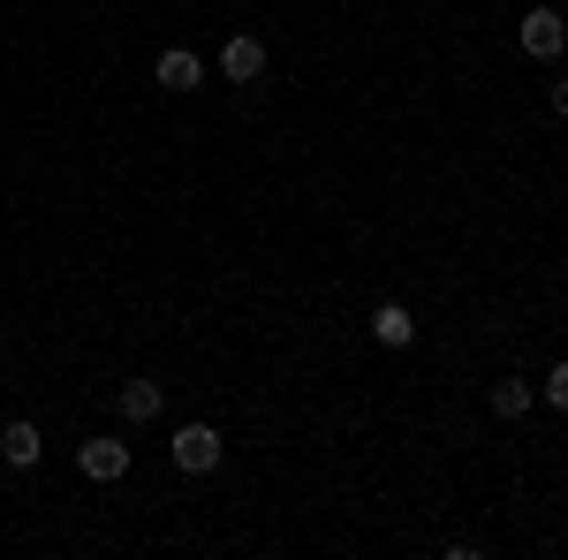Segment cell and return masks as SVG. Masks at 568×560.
<instances>
[{
  "instance_id": "obj_1",
  "label": "cell",
  "mask_w": 568,
  "mask_h": 560,
  "mask_svg": "<svg viewBox=\"0 0 568 560\" xmlns=\"http://www.w3.org/2000/svg\"><path fill=\"white\" fill-rule=\"evenodd\" d=\"M168 455H175L182 477H205V470H220V431H213V425H182Z\"/></svg>"
},
{
  "instance_id": "obj_2",
  "label": "cell",
  "mask_w": 568,
  "mask_h": 560,
  "mask_svg": "<svg viewBox=\"0 0 568 560\" xmlns=\"http://www.w3.org/2000/svg\"><path fill=\"white\" fill-rule=\"evenodd\" d=\"M516 39H524V53H530V61H554V53L568 45V23L554 16V8H530V16H524V31H516Z\"/></svg>"
},
{
  "instance_id": "obj_3",
  "label": "cell",
  "mask_w": 568,
  "mask_h": 560,
  "mask_svg": "<svg viewBox=\"0 0 568 560\" xmlns=\"http://www.w3.org/2000/svg\"><path fill=\"white\" fill-rule=\"evenodd\" d=\"M220 77H227V84H258L265 77V45L251 39V31H235V39L220 45Z\"/></svg>"
},
{
  "instance_id": "obj_4",
  "label": "cell",
  "mask_w": 568,
  "mask_h": 560,
  "mask_svg": "<svg viewBox=\"0 0 568 560\" xmlns=\"http://www.w3.org/2000/svg\"><path fill=\"white\" fill-rule=\"evenodd\" d=\"M77 462H84V477H99V485H122V477H130V447H122V439H84Z\"/></svg>"
},
{
  "instance_id": "obj_5",
  "label": "cell",
  "mask_w": 568,
  "mask_h": 560,
  "mask_svg": "<svg viewBox=\"0 0 568 560\" xmlns=\"http://www.w3.org/2000/svg\"><path fill=\"white\" fill-rule=\"evenodd\" d=\"M114 401H122V425H152L168 409V387L160 379H130V387H114Z\"/></svg>"
},
{
  "instance_id": "obj_6",
  "label": "cell",
  "mask_w": 568,
  "mask_h": 560,
  "mask_svg": "<svg viewBox=\"0 0 568 560\" xmlns=\"http://www.w3.org/2000/svg\"><path fill=\"white\" fill-rule=\"evenodd\" d=\"M39 455H45L39 425H23V417H16V425L0 431V462H8V470H31V462H39Z\"/></svg>"
},
{
  "instance_id": "obj_7",
  "label": "cell",
  "mask_w": 568,
  "mask_h": 560,
  "mask_svg": "<svg viewBox=\"0 0 568 560\" xmlns=\"http://www.w3.org/2000/svg\"><path fill=\"white\" fill-rule=\"evenodd\" d=\"M372 342L379 348H409L417 342V318H409L402 303H379V310H372Z\"/></svg>"
},
{
  "instance_id": "obj_8",
  "label": "cell",
  "mask_w": 568,
  "mask_h": 560,
  "mask_svg": "<svg viewBox=\"0 0 568 560\" xmlns=\"http://www.w3.org/2000/svg\"><path fill=\"white\" fill-rule=\"evenodd\" d=\"M197 77H205V61H197L190 45H168V53H160V84L168 91H197Z\"/></svg>"
},
{
  "instance_id": "obj_9",
  "label": "cell",
  "mask_w": 568,
  "mask_h": 560,
  "mask_svg": "<svg viewBox=\"0 0 568 560\" xmlns=\"http://www.w3.org/2000/svg\"><path fill=\"white\" fill-rule=\"evenodd\" d=\"M530 401H538V394H530L524 379H500V387H493V417H508V425H516V417H530Z\"/></svg>"
},
{
  "instance_id": "obj_10",
  "label": "cell",
  "mask_w": 568,
  "mask_h": 560,
  "mask_svg": "<svg viewBox=\"0 0 568 560\" xmlns=\"http://www.w3.org/2000/svg\"><path fill=\"white\" fill-rule=\"evenodd\" d=\"M546 409H568V364L546 371Z\"/></svg>"
},
{
  "instance_id": "obj_11",
  "label": "cell",
  "mask_w": 568,
  "mask_h": 560,
  "mask_svg": "<svg viewBox=\"0 0 568 560\" xmlns=\"http://www.w3.org/2000/svg\"><path fill=\"white\" fill-rule=\"evenodd\" d=\"M554 114H561V122H568V84H554Z\"/></svg>"
}]
</instances>
